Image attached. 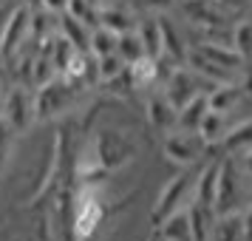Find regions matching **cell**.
I'll return each mask as SVG.
<instances>
[{
    "instance_id": "cell-1",
    "label": "cell",
    "mask_w": 252,
    "mask_h": 241,
    "mask_svg": "<svg viewBox=\"0 0 252 241\" xmlns=\"http://www.w3.org/2000/svg\"><path fill=\"white\" fill-rule=\"evenodd\" d=\"M193 190H195V173H190L184 168L182 173H176L170 182L161 187V193L156 196V205L150 210V224L159 227L167 216H173L176 210H182L193 202Z\"/></svg>"
},
{
    "instance_id": "cell-2",
    "label": "cell",
    "mask_w": 252,
    "mask_h": 241,
    "mask_svg": "<svg viewBox=\"0 0 252 241\" xmlns=\"http://www.w3.org/2000/svg\"><path fill=\"white\" fill-rule=\"evenodd\" d=\"M216 216L244 210V173L232 156H224L218 162V184H216Z\"/></svg>"
},
{
    "instance_id": "cell-3",
    "label": "cell",
    "mask_w": 252,
    "mask_h": 241,
    "mask_svg": "<svg viewBox=\"0 0 252 241\" xmlns=\"http://www.w3.org/2000/svg\"><path fill=\"white\" fill-rule=\"evenodd\" d=\"M3 122L12 128V134H26L29 128L37 122V111H34V91L23 88V85H12L6 97H3V108H0Z\"/></svg>"
},
{
    "instance_id": "cell-4",
    "label": "cell",
    "mask_w": 252,
    "mask_h": 241,
    "mask_svg": "<svg viewBox=\"0 0 252 241\" xmlns=\"http://www.w3.org/2000/svg\"><path fill=\"white\" fill-rule=\"evenodd\" d=\"M26 43H32V6H14L12 14L6 17V23L0 29V57L12 63Z\"/></svg>"
},
{
    "instance_id": "cell-5",
    "label": "cell",
    "mask_w": 252,
    "mask_h": 241,
    "mask_svg": "<svg viewBox=\"0 0 252 241\" xmlns=\"http://www.w3.org/2000/svg\"><path fill=\"white\" fill-rule=\"evenodd\" d=\"M74 91H77V85H71L68 80H63L60 74L51 82L34 88L37 119H40V122H46V119H54V116H60L63 111H68L71 103H74Z\"/></svg>"
},
{
    "instance_id": "cell-6",
    "label": "cell",
    "mask_w": 252,
    "mask_h": 241,
    "mask_svg": "<svg viewBox=\"0 0 252 241\" xmlns=\"http://www.w3.org/2000/svg\"><path fill=\"white\" fill-rule=\"evenodd\" d=\"M133 156V145L125 134L119 131H99L94 139V159H96V173H108L125 165Z\"/></svg>"
},
{
    "instance_id": "cell-7",
    "label": "cell",
    "mask_w": 252,
    "mask_h": 241,
    "mask_svg": "<svg viewBox=\"0 0 252 241\" xmlns=\"http://www.w3.org/2000/svg\"><path fill=\"white\" fill-rule=\"evenodd\" d=\"M204 142L195 131H182V128H173L170 134L164 137V145H161V153L164 159L179 165V168H193L195 162L204 156Z\"/></svg>"
},
{
    "instance_id": "cell-8",
    "label": "cell",
    "mask_w": 252,
    "mask_h": 241,
    "mask_svg": "<svg viewBox=\"0 0 252 241\" xmlns=\"http://www.w3.org/2000/svg\"><path fill=\"white\" fill-rule=\"evenodd\" d=\"M105 221V205L94 187H85L80 193L77 210H74V239L88 241Z\"/></svg>"
},
{
    "instance_id": "cell-9",
    "label": "cell",
    "mask_w": 252,
    "mask_h": 241,
    "mask_svg": "<svg viewBox=\"0 0 252 241\" xmlns=\"http://www.w3.org/2000/svg\"><path fill=\"white\" fill-rule=\"evenodd\" d=\"M201 77L198 74H193L190 69H184V66H173L170 74H167V80H164V88H161V94L167 97L173 103V108L179 111L184 103H190L195 94H201L204 88H201Z\"/></svg>"
},
{
    "instance_id": "cell-10",
    "label": "cell",
    "mask_w": 252,
    "mask_h": 241,
    "mask_svg": "<svg viewBox=\"0 0 252 241\" xmlns=\"http://www.w3.org/2000/svg\"><path fill=\"white\" fill-rule=\"evenodd\" d=\"M145 114H148V122L156 131H161V134H170L173 128H176V108H173V103L164 97V94H150L148 103H145Z\"/></svg>"
},
{
    "instance_id": "cell-11",
    "label": "cell",
    "mask_w": 252,
    "mask_h": 241,
    "mask_svg": "<svg viewBox=\"0 0 252 241\" xmlns=\"http://www.w3.org/2000/svg\"><path fill=\"white\" fill-rule=\"evenodd\" d=\"M216 184H218V162H207L204 168L195 173V190H193L195 205L213 210V205H216Z\"/></svg>"
},
{
    "instance_id": "cell-12",
    "label": "cell",
    "mask_w": 252,
    "mask_h": 241,
    "mask_svg": "<svg viewBox=\"0 0 252 241\" xmlns=\"http://www.w3.org/2000/svg\"><path fill=\"white\" fill-rule=\"evenodd\" d=\"M127 85L136 88V91H145V88H153L159 82V60L153 57H142L136 63H130L125 69Z\"/></svg>"
},
{
    "instance_id": "cell-13",
    "label": "cell",
    "mask_w": 252,
    "mask_h": 241,
    "mask_svg": "<svg viewBox=\"0 0 252 241\" xmlns=\"http://www.w3.org/2000/svg\"><path fill=\"white\" fill-rule=\"evenodd\" d=\"M159 26H161V57H167L170 63H184V57H187V51L190 48L184 46L182 34H179V29H176V23H170V17H164V14H159Z\"/></svg>"
},
{
    "instance_id": "cell-14",
    "label": "cell",
    "mask_w": 252,
    "mask_h": 241,
    "mask_svg": "<svg viewBox=\"0 0 252 241\" xmlns=\"http://www.w3.org/2000/svg\"><path fill=\"white\" fill-rule=\"evenodd\" d=\"M198 51H201L210 63L221 66V69L229 71V74H235V71L244 69V57H241V54L229 46V43H201V46H198Z\"/></svg>"
},
{
    "instance_id": "cell-15",
    "label": "cell",
    "mask_w": 252,
    "mask_h": 241,
    "mask_svg": "<svg viewBox=\"0 0 252 241\" xmlns=\"http://www.w3.org/2000/svg\"><path fill=\"white\" fill-rule=\"evenodd\" d=\"M96 26L111 29L114 34H125L130 29H136V17H133V12L125 9V6H99V12H96Z\"/></svg>"
},
{
    "instance_id": "cell-16",
    "label": "cell",
    "mask_w": 252,
    "mask_h": 241,
    "mask_svg": "<svg viewBox=\"0 0 252 241\" xmlns=\"http://www.w3.org/2000/svg\"><path fill=\"white\" fill-rule=\"evenodd\" d=\"M210 241H244V213L232 210V213L216 216Z\"/></svg>"
},
{
    "instance_id": "cell-17",
    "label": "cell",
    "mask_w": 252,
    "mask_h": 241,
    "mask_svg": "<svg viewBox=\"0 0 252 241\" xmlns=\"http://www.w3.org/2000/svg\"><path fill=\"white\" fill-rule=\"evenodd\" d=\"M57 34L65 37L77 51H88V40H91V26L88 23H82V20L63 12L57 17Z\"/></svg>"
},
{
    "instance_id": "cell-18",
    "label": "cell",
    "mask_w": 252,
    "mask_h": 241,
    "mask_svg": "<svg viewBox=\"0 0 252 241\" xmlns=\"http://www.w3.org/2000/svg\"><path fill=\"white\" fill-rule=\"evenodd\" d=\"M207 111H210L207 91L195 94L190 103H184L182 108H179V114H176V128H182V131H198V125H201V119H204Z\"/></svg>"
},
{
    "instance_id": "cell-19",
    "label": "cell",
    "mask_w": 252,
    "mask_h": 241,
    "mask_svg": "<svg viewBox=\"0 0 252 241\" xmlns=\"http://www.w3.org/2000/svg\"><path fill=\"white\" fill-rule=\"evenodd\" d=\"M161 241H193V230H190V216H187V207L176 210L173 216H167L159 227Z\"/></svg>"
},
{
    "instance_id": "cell-20",
    "label": "cell",
    "mask_w": 252,
    "mask_h": 241,
    "mask_svg": "<svg viewBox=\"0 0 252 241\" xmlns=\"http://www.w3.org/2000/svg\"><path fill=\"white\" fill-rule=\"evenodd\" d=\"M221 148L227 150V156L252 150V119H244V122H238V125L227 128V134H224V139H221Z\"/></svg>"
},
{
    "instance_id": "cell-21",
    "label": "cell",
    "mask_w": 252,
    "mask_h": 241,
    "mask_svg": "<svg viewBox=\"0 0 252 241\" xmlns=\"http://www.w3.org/2000/svg\"><path fill=\"white\" fill-rule=\"evenodd\" d=\"M227 128H229L227 125V114H221V111H207L195 134H198L201 142L210 148V145H221V139H224V134H227Z\"/></svg>"
},
{
    "instance_id": "cell-22",
    "label": "cell",
    "mask_w": 252,
    "mask_h": 241,
    "mask_svg": "<svg viewBox=\"0 0 252 241\" xmlns=\"http://www.w3.org/2000/svg\"><path fill=\"white\" fill-rule=\"evenodd\" d=\"M241 100V88L235 82H221V85H213L210 91H207V103H210V111H221V114H227L232 111Z\"/></svg>"
},
{
    "instance_id": "cell-23",
    "label": "cell",
    "mask_w": 252,
    "mask_h": 241,
    "mask_svg": "<svg viewBox=\"0 0 252 241\" xmlns=\"http://www.w3.org/2000/svg\"><path fill=\"white\" fill-rule=\"evenodd\" d=\"M136 34L145 46V54L153 60H161V26L159 17H145L142 23H136Z\"/></svg>"
},
{
    "instance_id": "cell-24",
    "label": "cell",
    "mask_w": 252,
    "mask_h": 241,
    "mask_svg": "<svg viewBox=\"0 0 252 241\" xmlns=\"http://www.w3.org/2000/svg\"><path fill=\"white\" fill-rule=\"evenodd\" d=\"M187 216H190L193 241H210L216 213H213V210H207V207H201V205H195V202H190V205H187Z\"/></svg>"
},
{
    "instance_id": "cell-25",
    "label": "cell",
    "mask_w": 252,
    "mask_h": 241,
    "mask_svg": "<svg viewBox=\"0 0 252 241\" xmlns=\"http://www.w3.org/2000/svg\"><path fill=\"white\" fill-rule=\"evenodd\" d=\"M116 54L125 60V66H130V63H136V60H142V57H148V54H145V46H142V40H139V34H136V29L119 34V40H116Z\"/></svg>"
},
{
    "instance_id": "cell-26",
    "label": "cell",
    "mask_w": 252,
    "mask_h": 241,
    "mask_svg": "<svg viewBox=\"0 0 252 241\" xmlns=\"http://www.w3.org/2000/svg\"><path fill=\"white\" fill-rule=\"evenodd\" d=\"M116 40H119V34H114L111 29H105V26H94L91 29V40H88V51H91L94 57L114 54L116 51Z\"/></svg>"
},
{
    "instance_id": "cell-27",
    "label": "cell",
    "mask_w": 252,
    "mask_h": 241,
    "mask_svg": "<svg viewBox=\"0 0 252 241\" xmlns=\"http://www.w3.org/2000/svg\"><path fill=\"white\" fill-rule=\"evenodd\" d=\"M125 60L119 57V54H102V57H96V80L99 82H114L119 80L122 74H125Z\"/></svg>"
},
{
    "instance_id": "cell-28",
    "label": "cell",
    "mask_w": 252,
    "mask_h": 241,
    "mask_svg": "<svg viewBox=\"0 0 252 241\" xmlns=\"http://www.w3.org/2000/svg\"><path fill=\"white\" fill-rule=\"evenodd\" d=\"M229 46L244 57V63H250L252 60V20H241V23L232 29Z\"/></svg>"
},
{
    "instance_id": "cell-29",
    "label": "cell",
    "mask_w": 252,
    "mask_h": 241,
    "mask_svg": "<svg viewBox=\"0 0 252 241\" xmlns=\"http://www.w3.org/2000/svg\"><path fill=\"white\" fill-rule=\"evenodd\" d=\"M96 12H99V6L94 0H68V6H65V14L77 17L82 23H88L91 29L96 26Z\"/></svg>"
},
{
    "instance_id": "cell-30",
    "label": "cell",
    "mask_w": 252,
    "mask_h": 241,
    "mask_svg": "<svg viewBox=\"0 0 252 241\" xmlns=\"http://www.w3.org/2000/svg\"><path fill=\"white\" fill-rule=\"evenodd\" d=\"M12 139H14V134H12V128L3 122V116H0V171L9 165V153H12Z\"/></svg>"
},
{
    "instance_id": "cell-31",
    "label": "cell",
    "mask_w": 252,
    "mask_h": 241,
    "mask_svg": "<svg viewBox=\"0 0 252 241\" xmlns=\"http://www.w3.org/2000/svg\"><path fill=\"white\" fill-rule=\"evenodd\" d=\"M37 6H40L43 12H48V14H54V17H60V14L65 12L68 0H37Z\"/></svg>"
},
{
    "instance_id": "cell-32",
    "label": "cell",
    "mask_w": 252,
    "mask_h": 241,
    "mask_svg": "<svg viewBox=\"0 0 252 241\" xmlns=\"http://www.w3.org/2000/svg\"><path fill=\"white\" fill-rule=\"evenodd\" d=\"M139 3H142L148 12H159V14L167 12V9L173 6V0H139Z\"/></svg>"
},
{
    "instance_id": "cell-33",
    "label": "cell",
    "mask_w": 252,
    "mask_h": 241,
    "mask_svg": "<svg viewBox=\"0 0 252 241\" xmlns=\"http://www.w3.org/2000/svg\"><path fill=\"white\" fill-rule=\"evenodd\" d=\"M244 213V241H252V205L241 210Z\"/></svg>"
},
{
    "instance_id": "cell-34",
    "label": "cell",
    "mask_w": 252,
    "mask_h": 241,
    "mask_svg": "<svg viewBox=\"0 0 252 241\" xmlns=\"http://www.w3.org/2000/svg\"><path fill=\"white\" fill-rule=\"evenodd\" d=\"M241 162H238V168L244 176H252V150H244V153H238Z\"/></svg>"
},
{
    "instance_id": "cell-35",
    "label": "cell",
    "mask_w": 252,
    "mask_h": 241,
    "mask_svg": "<svg viewBox=\"0 0 252 241\" xmlns=\"http://www.w3.org/2000/svg\"><path fill=\"white\" fill-rule=\"evenodd\" d=\"M6 91H9V88H6V82H3V77H0V108H3V97H6Z\"/></svg>"
},
{
    "instance_id": "cell-36",
    "label": "cell",
    "mask_w": 252,
    "mask_h": 241,
    "mask_svg": "<svg viewBox=\"0 0 252 241\" xmlns=\"http://www.w3.org/2000/svg\"><path fill=\"white\" fill-rule=\"evenodd\" d=\"M148 241H161V236H159V230H156V227H153V233H150Z\"/></svg>"
},
{
    "instance_id": "cell-37",
    "label": "cell",
    "mask_w": 252,
    "mask_h": 241,
    "mask_svg": "<svg viewBox=\"0 0 252 241\" xmlns=\"http://www.w3.org/2000/svg\"><path fill=\"white\" fill-rule=\"evenodd\" d=\"M6 3H9V0H0V6H6Z\"/></svg>"
},
{
    "instance_id": "cell-38",
    "label": "cell",
    "mask_w": 252,
    "mask_h": 241,
    "mask_svg": "<svg viewBox=\"0 0 252 241\" xmlns=\"http://www.w3.org/2000/svg\"><path fill=\"white\" fill-rule=\"evenodd\" d=\"M218 3H224V0H218ZM235 3H238V0H235Z\"/></svg>"
}]
</instances>
